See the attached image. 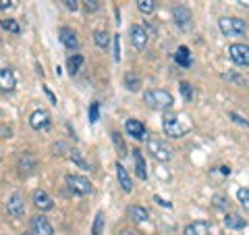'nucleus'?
Instances as JSON below:
<instances>
[{"label": "nucleus", "mask_w": 249, "mask_h": 235, "mask_svg": "<svg viewBox=\"0 0 249 235\" xmlns=\"http://www.w3.org/2000/svg\"><path fill=\"white\" fill-rule=\"evenodd\" d=\"M13 2H11V0H0V9H2V11H6V9H9V6H11Z\"/></svg>", "instance_id": "nucleus-42"}, {"label": "nucleus", "mask_w": 249, "mask_h": 235, "mask_svg": "<svg viewBox=\"0 0 249 235\" xmlns=\"http://www.w3.org/2000/svg\"><path fill=\"white\" fill-rule=\"evenodd\" d=\"M124 85H127L129 92H137L139 85H142V79H139L137 75H133V73H124Z\"/></svg>", "instance_id": "nucleus-25"}, {"label": "nucleus", "mask_w": 249, "mask_h": 235, "mask_svg": "<svg viewBox=\"0 0 249 235\" xmlns=\"http://www.w3.org/2000/svg\"><path fill=\"white\" fill-rule=\"evenodd\" d=\"M44 90H46V94H48V98H50V102H52V104H56V98H54V94H52V92H50L48 88H44Z\"/></svg>", "instance_id": "nucleus-43"}, {"label": "nucleus", "mask_w": 249, "mask_h": 235, "mask_svg": "<svg viewBox=\"0 0 249 235\" xmlns=\"http://www.w3.org/2000/svg\"><path fill=\"white\" fill-rule=\"evenodd\" d=\"M67 185L69 190L77 196H88L91 194V181L81 175H67Z\"/></svg>", "instance_id": "nucleus-5"}, {"label": "nucleus", "mask_w": 249, "mask_h": 235, "mask_svg": "<svg viewBox=\"0 0 249 235\" xmlns=\"http://www.w3.org/2000/svg\"><path fill=\"white\" fill-rule=\"evenodd\" d=\"M224 225L229 227V229H235V231H241L245 227V221L241 218L239 215H235V213H229L227 216H224Z\"/></svg>", "instance_id": "nucleus-22"}, {"label": "nucleus", "mask_w": 249, "mask_h": 235, "mask_svg": "<svg viewBox=\"0 0 249 235\" xmlns=\"http://www.w3.org/2000/svg\"><path fill=\"white\" fill-rule=\"evenodd\" d=\"M29 125H31V129H36V131L48 129L50 127V113L44 111V108H40V111H36V113H31Z\"/></svg>", "instance_id": "nucleus-7"}, {"label": "nucleus", "mask_w": 249, "mask_h": 235, "mask_svg": "<svg viewBox=\"0 0 249 235\" xmlns=\"http://www.w3.org/2000/svg\"><path fill=\"white\" fill-rule=\"evenodd\" d=\"M121 235H135V233H133V231H123Z\"/></svg>", "instance_id": "nucleus-46"}, {"label": "nucleus", "mask_w": 249, "mask_h": 235, "mask_svg": "<svg viewBox=\"0 0 249 235\" xmlns=\"http://www.w3.org/2000/svg\"><path fill=\"white\" fill-rule=\"evenodd\" d=\"M124 127H127V133L131 137H135V139H143L145 137V127L139 121H135V119H129Z\"/></svg>", "instance_id": "nucleus-19"}, {"label": "nucleus", "mask_w": 249, "mask_h": 235, "mask_svg": "<svg viewBox=\"0 0 249 235\" xmlns=\"http://www.w3.org/2000/svg\"><path fill=\"white\" fill-rule=\"evenodd\" d=\"M0 25H2V29L11 31V34H19V31H21L19 23L15 21V19H2V21H0Z\"/></svg>", "instance_id": "nucleus-30"}, {"label": "nucleus", "mask_w": 249, "mask_h": 235, "mask_svg": "<svg viewBox=\"0 0 249 235\" xmlns=\"http://www.w3.org/2000/svg\"><path fill=\"white\" fill-rule=\"evenodd\" d=\"M178 90H181L183 98L187 100V102H191V100H193V90H191V85L187 83V81H181V85H178Z\"/></svg>", "instance_id": "nucleus-32"}, {"label": "nucleus", "mask_w": 249, "mask_h": 235, "mask_svg": "<svg viewBox=\"0 0 249 235\" xmlns=\"http://www.w3.org/2000/svg\"><path fill=\"white\" fill-rule=\"evenodd\" d=\"M114 60H121V38L114 36Z\"/></svg>", "instance_id": "nucleus-37"}, {"label": "nucleus", "mask_w": 249, "mask_h": 235, "mask_svg": "<svg viewBox=\"0 0 249 235\" xmlns=\"http://www.w3.org/2000/svg\"><path fill=\"white\" fill-rule=\"evenodd\" d=\"M229 54L235 65L239 67H249V46L247 44H232L229 48Z\"/></svg>", "instance_id": "nucleus-6"}, {"label": "nucleus", "mask_w": 249, "mask_h": 235, "mask_svg": "<svg viewBox=\"0 0 249 235\" xmlns=\"http://www.w3.org/2000/svg\"><path fill=\"white\" fill-rule=\"evenodd\" d=\"M114 169H116V175H119V181H121V187H123V192H131L133 190V181H131V177H129V173H127V169L123 167L121 162H116L114 164Z\"/></svg>", "instance_id": "nucleus-16"}, {"label": "nucleus", "mask_w": 249, "mask_h": 235, "mask_svg": "<svg viewBox=\"0 0 249 235\" xmlns=\"http://www.w3.org/2000/svg\"><path fill=\"white\" fill-rule=\"evenodd\" d=\"M137 6H139V11L145 13V15H150L156 11V2L154 0H137Z\"/></svg>", "instance_id": "nucleus-31"}, {"label": "nucleus", "mask_w": 249, "mask_h": 235, "mask_svg": "<svg viewBox=\"0 0 249 235\" xmlns=\"http://www.w3.org/2000/svg\"><path fill=\"white\" fill-rule=\"evenodd\" d=\"M93 40H96V44L104 50H108V46H110V36H108L106 31H96V34H93Z\"/></svg>", "instance_id": "nucleus-26"}, {"label": "nucleus", "mask_w": 249, "mask_h": 235, "mask_svg": "<svg viewBox=\"0 0 249 235\" xmlns=\"http://www.w3.org/2000/svg\"><path fill=\"white\" fill-rule=\"evenodd\" d=\"M237 200L249 210V190H245V187H243V190H239L237 192Z\"/></svg>", "instance_id": "nucleus-34"}, {"label": "nucleus", "mask_w": 249, "mask_h": 235, "mask_svg": "<svg viewBox=\"0 0 249 235\" xmlns=\"http://www.w3.org/2000/svg\"><path fill=\"white\" fill-rule=\"evenodd\" d=\"M212 202L216 208H227V198H224V196H214Z\"/></svg>", "instance_id": "nucleus-36"}, {"label": "nucleus", "mask_w": 249, "mask_h": 235, "mask_svg": "<svg viewBox=\"0 0 249 235\" xmlns=\"http://www.w3.org/2000/svg\"><path fill=\"white\" fill-rule=\"evenodd\" d=\"M237 2H239L241 6H247V9H249V0H237Z\"/></svg>", "instance_id": "nucleus-45"}, {"label": "nucleus", "mask_w": 249, "mask_h": 235, "mask_svg": "<svg viewBox=\"0 0 249 235\" xmlns=\"http://www.w3.org/2000/svg\"><path fill=\"white\" fill-rule=\"evenodd\" d=\"M81 65H83V57H81V54L69 57V60H67V67H69V73H71V75H75L77 71H79Z\"/></svg>", "instance_id": "nucleus-24"}, {"label": "nucleus", "mask_w": 249, "mask_h": 235, "mask_svg": "<svg viewBox=\"0 0 249 235\" xmlns=\"http://www.w3.org/2000/svg\"><path fill=\"white\" fill-rule=\"evenodd\" d=\"M112 144L116 148V154L119 156H127V144H124V139L119 131H112Z\"/></svg>", "instance_id": "nucleus-23"}, {"label": "nucleus", "mask_w": 249, "mask_h": 235, "mask_svg": "<svg viewBox=\"0 0 249 235\" xmlns=\"http://www.w3.org/2000/svg\"><path fill=\"white\" fill-rule=\"evenodd\" d=\"M17 169H19V175H29V173H34V171L37 169V160H36V156L34 154H21L19 156V162H17Z\"/></svg>", "instance_id": "nucleus-8"}, {"label": "nucleus", "mask_w": 249, "mask_h": 235, "mask_svg": "<svg viewBox=\"0 0 249 235\" xmlns=\"http://www.w3.org/2000/svg\"><path fill=\"white\" fill-rule=\"evenodd\" d=\"M17 79H15V73L11 69H0V90L2 92H13Z\"/></svg>", "instance_id": "nucleus-14"}, {"label": "nucleus", "mask_w": 249, "mask_h": 235, "mask_svg": "<svg viewBox=\"0 0 249 235\" xmlns=\"http://www.w3.org/2000/svg\"><path fill=\"white\" fill-rule=\"evenodd\" d=\"M147 152H150L156 160L160 162H168L173 158V150H170V146L164 144L158 136H150L147 137Z\"/></svg>", "instance_id": "nucleus-3"}, {"label": "nucleus", "mask_w": 249, "mask_h": 235, "mask_svg": "<svg viewBox=\"0 0 249 235\" xmlns=\"http://www.w3.org/2000/svg\"><path fill=\"white\" fill-rule=\"evenodd\" d=\"M23 235H34V233H31V231H27V233H23Z\"/></svg>", "instance_id": "nucleus-47"}, {"label": "nucleus", "mask_w": 249, "mask_h": 235, "mask_svg": "<svg viewBox=\"0 0 249 235\" xmlns=\"http://www.w3.org/2000/svg\"><path fill=\"white\" fill-rule=\"evenodd\" d=\"M98 119H100V104L91 102V106H89V123H96Z\"/></svg>", "instance_id": "nucleus-35"}, {"label": "nucleus", "mask_w": 249, "mask_h": 235, "mask_svg": "<svg viewBox=\"0 0 249 235\" xmlns=\"http://www.w3.org/2000/svg\"><path fill=\"white\" fill-rule=\"evenodd\" d=\"M58 38L62 46H65L67 50H77L79 48V40H77V34L71 29V27H60L58 29Z\"/></svg>", "instance_id": "nucleus-9"}, {"label": "nucleus", "mask_w": 249, "mask_h": 235, "mask_svg": "<svg viewBox=\"0 0 249 235\" xmlns=\"http://www.w3.org/2000/svg\"><path fill=\"white\" fill-rule=\"evenodd\" d=\"M34 204H36V208H40V210H52L54 208V200L46 192L36 190L34 192Z\"/></svg>", "instance_id": "nucleus-15"}, {"label": "nucleus", "mask_w": 249, "mask_h": 235, "mask_svg": "<svg viewBox=\"0 0 249 235\" xmlns=\"http://www.w3.org/2000/svg\"><path fill=\"white\" fill-rule=\"evenodd\" d=\"M31 233L34 235H54V229L46 216H34L31 218Z\"/></svg>", "instance_id": "nucleus-10"}, {"label": "nucleus", "mask_w": 249, "mask_h": 235, "mask_svg": "<svg viewBox=\"0 0 249 235\" xmlns=\"http://www.w3.org/2000/svg\"><path fill=\"white\" fill-rule=\"evenodd\" d=\"M60 2L65 4L69 11H77V9H79V2H77V0H60Z\"/></svg>", "instance_id": "nucleus-39"}, {"label": "nucleus", "mask_w": 249, "mask_h": 235, "mask_svg": "<svg viewBox=\"0 0 249 235\" xmlns=\"http://www.w3.org/2000/svg\"><path fill=\"white\" fill-rule=\"evenodd\" d=\"M173 17H175V23H177V25L181 27V29H189V27H191V11L187 9V6H183V4L175 6Z\"/></svg>", "instance_id": "nucleus-11"}, {"label": "nucleus", "mask_w": 249, "mask_h": 235, "mask_svg": "<svg viewBox=\"0 0 249 235\" xmlns=\"http://www.w3.org/2000/svg\"><path fill=\"white\" fill-rule=\"evenodd\" d=\"M220 173H222V175H229L231 169H229V167H220Z\"/></svg>", "instance_id": "nucleus-44"}, {"label": "nucleus", "mask_w": 249, "mask_h": 235, "mask_svg": "<svg viewBox=\"0 0 249 235\" xmlns=\"http://www.w3.org/2000/svg\"><path fill=\"white\" fill-rule=\"evenodd\" d=\"M162 127L170 137H183L191 129V119L183 113H166L162 119Z\"/></svg>", "instance_id": "nucleus-1"}, {"label": "nucleus", "mask_w": 249, "mask_h": 235, "mask_svg": "<svg viewBox=\"0 0 249 235\" xmlns=\"http://www.w3.org/2000/svg\"><path fill=\"white\" fill-rule=\"evenodd\" d=\"M183 235H210V225L204 221H196V223L185 227Z\"/></svg>", "instance_id": "nucleus-17"}, {"label": "nucleus", "mask_w": 249, "mask_h": 235, "mask_svg": "<svg viewBox=\"0 0 249 235\" xmlns=\"http://www.w3.org/2000/svg\"><path fill=\"white\" fill-rule=\"evenodd\" d=\"M175 60H177V65H181V67H189L191 65V52L187 46H178V50L175 52Z\"/></svg>", "instance_id": "nucleus-21"}, {"label": "nucleus", "mask_w": 249, "mask_h": 235, "mask_svg": "<svg viewBox=\"0 0 249 235\" xmlns=\"http://www.w3.org/2000/svg\"><path fill=\"white\" fill-rule=\"evenodd\" d=\"M143 100H145L147 106L154 108V111H168V108L175 104L173 94L166 92V90H150V92H145Z\"/></svg>", "instance_id": "nucleus-2"}, {"label": "nucleus", "mask_w": 249, "mask_h": 235, "mask_svg": "<svg viewBox=\"0 0 249 235\" xmlns=\"http://www.w3.org/2000/svg\"><path fill=\"white\" fill-rule=\"evenodd\" d=\"M11 127H6V125H0V137H11Z\"/></svg>", "instance_id": "nucleus-40"}, {"label": "nucleus", "mask_w": 249, "mask_h": 235, "mask_svg": "<svg viewBox=\"0 0 249 235\" xmlns=\"http://www.w3.org/2000/svg\"><path fill=\"white\" fill-rule=\"evenodd\" d=\"M127 213H129V218H133L135 223H145L150 218V213L143 206H129Z\"/></svg>", "instance_id": "nucleus-20"}, {"label": "nucleus", "mask_w": 249, "mask_h": 235, "mask_svg": "<svg viewBox=\"0 0 249 235\" xmlns=\"http://www.w3.org/2000/svg\"><path fill=\"white\" fill-rule=\"evenodd\" d=\"M6 210H9V215L15 216V218H19V216L25 215V202H23L21 194H13L11 196L9 204H6Z\"/></svg>", "instance_id": "nucleus-12"}, {"label": "nucleus", "mask_w": 249, "mask_h": 235, "mask_svg": "<svg viewBox=\"0 0 249 235\" xmlns=\"http://www.w3.org/2000/svg\"><path fill=\"white\" fill-rule=\"evenodd\" d=\"M71 160H73L79 169H83V171H91L89 162H85V160H83V156H81V152H79V150H71Z\"/></svg>", "instance_id": "nucleus-28"}, {"label": "nucleus", "mask_w": 249, "mask_h": 235, "mask_svg": "<svg viewBox=\"0 0 249 235\" xmlns=\"http://www.w3.org/2000/svg\"><path fill=\"white\" fill-rule=\"evenodd\" d=\"M129 34H131L129 36L131 38V44H133L137 50H143L145 46H147V34H145V29L142 25H133Z\"/></svg>", "instance_id": "nucleus-13"}, {"label": "nucleus", "mask_w": 249, "mask_h": 235, "mask_svg": "<svg viewBox=\"0 0 249 235\" xmlns=\"http://www.w3.org/2000/svg\"><path fill=\"white\" fill-rule=\"evenodd\" d=\"M133 160H135V173L137 177L145 181L147 179V167H145V158L142 156V150H133Z\"/></svg>", "instance_id": "nucleus-18"}, {"label": "nucleus", "mask_w": 249, "mask_h": 235, "mask_svg": "<svg viewBox=\"0 0 249 235\" xmlns=\"http://www.w3.org/2000/svg\"><path fill=\"white\" fill-rule=\"evenodd\" d=\"M104 231V213H98L91 225V235H102Z\"/></svg>", "instance_id": "nucleus-27"}, {"label": "nucleus", "mask_w": 249, "mask_h": 235, "mask_svg": "<svg viewBox=\"0 0 249 235\" xmlns=\"http://www.w3.org/2000/svg\"><path fill=\"white\" fill-rule=\"evenodd\" d=\"M231 119L235 121L237 125H243V127H249V121H245L243 117H241V115H237V113H231Z\"/></svg>", "instance_id": "nucleus-38"}, {"label": "nucleus", "mask_w": 249, "mask_h": 235, "mask_svg": "<svg viewBox=\"0 0 249 235\" xmlns=\"http://www.w3.org/2000/svg\"><path fill=\"white\" fill-rule=\"evenodd\" d=\"M156 202H158V204H162V206H164V208H170V202H166V200H162L160 198V196H156V198H154Z\"/></svg>", "instance_id": "nucleus-41"}, {"label": "nucleus", "mask_w": 249, "mask_h": 235, "mask_svg": "<svg viewBox=\"0 0 249 235\" xmlns=\"http://www.w3.org/2000/svg\"><path fill=\"white\" fill-rule=\"evenodd\" d=\"M81 6L85 13H96L98 11V0H81Z\"/></svg>", "instance_id": "nucleus-33"}, {"label": "nucleus", "mask_w": 249, "mask_h": 235, "mask_svg": "<svg viewBox=\"0 0 249 235\" xmlns=\"http://www.w3.org/2000/svg\"><path fill=\"white\" fill-rule=\"evenodd\" d=\"M69 152H71V148H69L65 142H54L52 144V154L54 156H67Z\"/></svg>", "instance_id": "nucleus-29"}, {"label": "nucleus", "mask_w": 249, "mask_h": 235, "mask_svg": "<svg viewBox=\"0 0 249 235\" xmlns=\"http://www.w3.org/2000/svg\"><path fill=\"white\" fill-rule=\"evenodd\" d=\"M218 27L224 36H243L247 31V25L243 19H237V17H222L218 21Z\"/></svg>", "instance_id": "nucleus-4"}]
</instances>
